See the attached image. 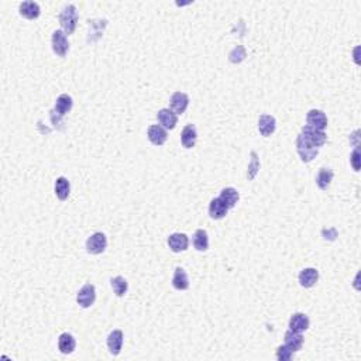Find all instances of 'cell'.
Here are the masks:
<instances>
[{
	"label": "cell",
	"instance_id": "28",
	"mask_svg": "<svg viewBox=\"0 0 361 361\" xmlns=\"http://www.w3.org/2000/svg\"><path fill=\"white\" fill-rule=\"evenodd\" d=\"M250 157H251V161H250L249 168H247V178H249V180H253L258 174V169H260V158H258V154L255 151H251Z\"/></svg>",
	"mask_w": 361,
	"mask_h": 361
},
{
	"label": "cell",
	"instance_id": "11",
	"mask_svg": "<svg viewBox=\"0 0 361 361\" xmlns=\"http://www.w3.org/2000/svg\"><path fill=\"white\" fill-rule=\"evenodd\" d=\"M157 120H158V123L165 130H172V129H175L176 123H178L176 114L172 110H169V109H161L160 112L157 113Z\"/></svg>",
	"mask_w": 361,
	"mask_h": 361
},
{
	"label": "cell",
	"instance_id": "10",
	"mask_svg": "<svg viewBox=\"0 0 361 361\" xmlns=\"http://www.w3.org/2000/svg\"><path fill=\"white\" fill-rule=\"evenodd\" d=\"M147 136H148L149 141L154 145H162L167 141V138H168V133H167V130L162 126L153 125L148 127Z\"/></svg>",
	"mask_w": 361,
	"mask_h": 361
},
{
	"label": "cell",
	"instance_id": "4",
	"mask_svg": "<svg viewBox=\"0 0 361 361\" xmlns=\"http://www.w3.org/2000/svg\"><path fill=\"white\" fill-rule=\"evenodd\" d=\"M107 247V238L103 233H95L86 240V251L89 254H102Z\"/></svg>",
	"mask_w": 361,
	"mask_h": 361
},
{
	"label": "cell",
	"instance_id": "5",
	"mask_svg": "<svg viewBox=\"0 0 361 361\" xmlns=\"http://www.w3.org/2000/svg\"><path fill=\"white\" fill-rule=\"evenodd\" d=\"M51 44H52V51L55 52L58 56H65L69 50V43L67 34L63 30H55L52 33V38H51Z\"/></svg>",
	"mask_w": 361,
	"mask_h": 361
},
{
	"label": "cell",
	"instance_id": "3",
	"mask_svg": "<svg viewBox=\"0 0 361 361\" xmlns=\"http://www.w3.org/2000/svg\"><path fill=\"white\" fill-rule=\"evenodd\" d=\"M300 134H302V136H304V137H305L306 140L313 145V147H316V148L324 145V143L327 141V136H326L324 131L318 130V129H313V127H311V126L308 125L302 127Z\"/></svg>",
	"mask_w": 361,
	"mask_h": 361
},
{
	"label": "cell",
	"instance_id": "22",
	"mask_svg": "<svg viewBox=\"0 0 361 361\" xmlns=\"http://www.w3.org/2000/svg\"><path fill=\"white\" fill-rule=\"evenodd\" d=\"M72 105H74V102H72V98H71L69 95H61V96H58V99H56L55 102L54 113H58V114L63 117V116H65V114L72 109Z\"/></svg>",
	"mask_w": 361,
	"mask_h": 361
},
{
	"label": "cell",
	"instance_id": "16",
	"mask_svg": "<svg viewBox=\"0 0 361 361\" xmlns=\"http://www.w3.org/2000/svg\"><path fill=\"white\" fill-rule=\"evenodd\" d=\"M20 16H23L27 20H34L40 16V5L36 2H23L19 6Z\"/></svg>",
	"mask_w": 361,
	"mask_h": 361
},
{
	"label": "cell",
	"instance_id": "17",
	"mask_svg": "<svg viewBox=\"0 0 361 361\" xmlns=\"http://www.w3.org/2000/svg\"><path fill=\"white\" fill-rule=\"evenodd\" d=\"M196 138H198V131L196 127L193 125H188L184 127V130L180 133V143L185 148H192L196 144Z\"/></svg>",
	"mask_w": 361,
	"mask_h": 361
},
{
	"label": "cell",
	"instance_id": "12",
	"mask_svg": "<svg viewBox=\"0 0 361 361\" xmlns=\"http://www.w3.org/2000/svg\"><path fill=\"white\" fill-rule=\"evenodd\" d=\"M309 324H311V320L309 318L306 316L305 313H293L291 319H289V330H293V332H298V333H302V332H306L309 329Z\"/></svg>",
	"mask_w": 361,
	"mask_h": 361
},
{
	"label": "cell",
	"instance_id": "25",
	"mask_svg": "<svg viewBox=\"0 0 361 361\" xmlns=\"http://www.w3.org/2000/svg\"><path fill=\"white\" fill-rule=\"evenodd\" d=\"M193 247L198 250V251H206L209 249V237L206 230H199L195 231L193 234Z\"/></svg>",
	"mask_w": 361,
	"mask_h": 361
},
{
	"label": "cell",
	"instance_id": "29",
	"mask_svg": "<svg viewBox=\"0 0 361 361\" xmlns=\"http://www.w3.org/2000/svg\"><path fill=\"white\" fill-rule=\"evenodd\" d=\"M292 355H293V351L288 349L285 344H284V346H280V347L277 349V358H278L280 361L291 360Z\"/></svg>",
	"mask_w": 361,
	"mask_h": 361
},
{
	"label": "cell",
	"instance_id": "26",
	"mask_svg": "<svg viewBox=\"0 0 361 361\" xmlns=\"http://www.w3.org/2000/svg\"><path fill=\"white\" fill-rule=\"evenodd\" d=\"M333 180V171L330 168H322L318 172V176H316V184H318L319 189L322 191H326L327 188L330 187Z\"/></svg>",
	"mask_w": 361,
	"mask_h": 361
},
{
	"label": "cell",
	"instance_id": "15",
	"mask_svg": "<svg viewBox=\"0 0 361 361\" xmlns=\"http://www.w3.org/2000/svg\"><path fill=\"white\" fill-rule=\"evenodd\" d=\"M123 337L125 336L122 330H113L107 336V347L113 355H117L120 353V350L123 347Z\"/></svg>",
	"mask_w": 361,
	"mask_h": 361
},
{
	"label": "cell",
	"instance_id": "23",
	"mask_svg": "<svg viewBox=\"0 0 361 361\" xmlns=\"http://www.w3.org/2000/svg\"><path fill=\"white\" fill-rule=\"evenodd\" d=\"M172 285L178 291H185L189 288V280H188V275L184 268H175L174 277H172Z\"/></svg>",
	"mask_w": 361,
	"mask_h": 361
},
{
	"label": "cell",
	"instance_id": "32",
	"mask_svg": "<svg viewBox=\"0 0 361 361\" xmlns=\"http://www.w3.org/2000/svg\"><path fill=\"white\" fill-rule=\"evenodd\" d=\"M327 234H329V236H332V237H330L332 240H335V238L337 237L336 229H329V230H323V236H327Z\"/></svg>",
	"mask_w": 361,
	"mask_h": 361
},
{
	"label": "cell",
	"instance_id": "19",
	"mask_svg": "<svg viewBox=\"0 0 361 361\" xmlns=\"http://www.w3.org/2000/svg\"><path fill=\"white\" fill-rule=\"evenodd\" d=\"M227 212H229V207L224 205L219 198H215V199L210 200V203H209V215H210V218L215 219V220H220V219H223L227 215Z\"/></svg>",
	"mask_w": 361,
	"mask_h": 361
},
{
	"label": "cell",
	"instance_id": "31",
	"mask_svg": "<svg viewBox=\"0 0 361 361\" xmlns=\"http://www.w3.org/2000/svg\"><path fill=\"white\" fill-rule=\"evenodd\" d=\"M350 162H351V165H353V169L354 171H358L360 169V151H358V148H355L353 153H351V156H350Z\"/></svg>",
	"mask_w": 361,
	"mask_h": 361
},
{
	"label": "cell",
	"instance_id": "27",
	"mask_svg": "<svg viewBox=\"0 0 361 361\" xmlns=\"http://www.w3.org/2000/svg\"><path fill=\"white\" fill-rule=\"evenodd\" d=\"M110 285H112L113 292L116 293L117 296H125V293L129 289V284L123 277H114L110 280Z\"/></svg>",
	"mask_w": 361,
	"mask_h": 361
},
{
	"label": "cell",
	"instance_id": "14",
	"mask_svg": "<svg viewBox=\"0 0 361 361\" xmlns=\"http://www.w3.org/2000/svg\"><path fill=\"white\" fill-rule=\"evenodd\" d=\"M277 129V122L273 116L269 114H262L258 118V131L264 137H269Z\"/></svg>",
	"mask_w": 361,
	"mask_h": 361
},
{
	"label": "cell",
	"instance_id": "30",
	"mask_svg": "<svg viewBox=\"0 0 361 361\" xmlns=\"http://www.w3.org/2000/svg\"><path fill=\"white\" fill-rule=\"evenodd\" d=\"M244 56H246V51H244V48L242 47V45H237L234 50L230 52V61L231 63H240V61H243Z\"/></svg>",
	"mask_w": 361,
	"mask_h": 361
},
{
	"label": "cell",
	"instance_id": "13",
	"mask_svg": "<svg viewBox=\"0 0 361 361\" xmlns=\"http://www.w3.org/2000/svg\"><path fill=\"white\" fill-rule=\"evenodd\" d=\"M319 280V271L316 268H305L299 273V284L304 288H312Z\"/></svg>",
	"mask_w": 361,
	"mask_h": 361
},
{
	"label": "cell",
	"instance_id": "1",
	"mask_svg": "<svg viewBox=\"0 0 361 361\" xmlns=\"http://www.w3.org/2000/svg\"><path fill=\"white\" fill-rule=\"evenodd\" d=\"M59 24L63 27L65 34H74L76 24H78V12L74 5H68L63 9V12L59 14Z\"/></svg>",
	"mask_w": 361,
	"mask_h": 361
},
{
	"label": "cell",
	"instance_id": "7",
	"mask_svg": "<svg viewBox=\"0 0 361 361\" xmlns=\"http://www.w3.org/2000/svg\"><path fill=\"white\" fill-rule=\"evenodd\" d=\"M306 122H308V126H311L313 129H318V130L323 131L326 127H327V117L322 110H318V109H312L308 113L306 116Z\"/></svg>",
	"mask_w": 361,
	"mask_h": 361
},
{
	"label": "cell",
	"instance_id": "24",
	"mask_svg": "<svg viewBox=\"0 0 361 361\" xmlns=\"http://www.w3.org/2000/svg\"><path fill=\"white\" fill-rule=\"evenodd\" d=\"M54 189H55V195L58 199L67 200L68 199L69 193H71V184H69V180L67 179V178L59 176V178H56Z\"/></svg>",
	"mask_w": 361,
	"mask_h": 361
},
{
	"label": "cell",
	"instance_id": "18",
	"mask_svg": "<svg viewBox=\"0 0 361 361\" xmlns=\"http://www.w3.org/2000/svg\"><path fill=\"white\" fill-rule=\"evenodd\" d=\"M284 339H285V346L289 350H292L293 353L302 349V346H304V336L300 333H298V332L288 330Z\"/></svg>",
	"mask_w": 361,
	"mask_h": 361
},
{
	"label": "cell",
	"instance_id": "20",
	"mask_svg": "<svg viewBox=\"0 0 361 361\" xmlns=\"http://www.w3.org/2000/svg\"><path fill=\"white\" fill-rule=\"evenodd\" d=\"M219 199L222 200V202H223L224 205L227 206L229 209H231V207H234L237 202H238V199H240V195H238V192H237L234 188L229 187V188H224V189H222Z\"/></svg>",
	"mask_w": 361,
	"mask_h": 361
},
{
	"label": "cell",
	"instance_id": "9",
	"mask_svg": "<svg viewBox=\"0 0 361 361\" xmlns=\"http://www.w3.org/2000/svg\"><path fill=\"white\" fill-rule=\"evenodd\" d=\"M167 243H168V247L171 249V251L180 253V251L188 250L189 238H188L187 234H184V233H174V234H171V236L168 237Z\"/></svg>",
	"mask_w": 361,
	"mask_h": 361
},
{
	"label": "cell",
	"instance_id": "8",
	"mask_svg": "<svg viewBox=\"0 0 361 361\" xmlns=\"http://www.w3.org/2000/svg\"><path fill=\"white\" fill-rule=\"evenodd\" d=\"M188 105H189V98L187 94H182V92H175L169 99V106L175 114L185 113Z\"/></svg>",
	"mask_w": 361,
	"mask_h": 361
},
{
	"label": "cell",
	"instance_id": "2",
	"mask_svg": "<svg viewBox=\"0 0 361 361\" xmlns=\"http://www.w3.org/2000/svg\"><path fill=\"white\" fill-rule=\"evenodd\" d=\"M296 151H298L300 160L304 162H311L313 158H316L319 153V148L313 147L302 134H299L296 138Z\"/></svg>",
	"mask_w": 361,
	"mask_h": 361
},
{
	"label": "cell",
	"instance_id": "6",
	"mask_svg": "<svg viewBox=\"0 0 361 361\" xmlns=\"http://www.w3.org/2000/svg\"><path fill=\"white\" fill-rule=\"evenodd\" d=\"M96 299V289L92 284H85L76 295V302L82 308H91Z\"/></svg>",
	"mask_w": 361,
	"mask_h": 361
},
{
	"label": "cell",
	"instance_id": "21",
	"mask_svg": "<svg viewBox=\"0 0 361 361\" xmlns=\"http://www.w3.org/2000/svg\"><path fill=\"white\" fill-rule=\"evenodd\" d=\"M76 347V342L72 335L69 333H63L61 336L58 337V349L63 354H71Z\"/></svg>",
	"mask_w": 361,
	"mask_h": 361
}]
</instances>
